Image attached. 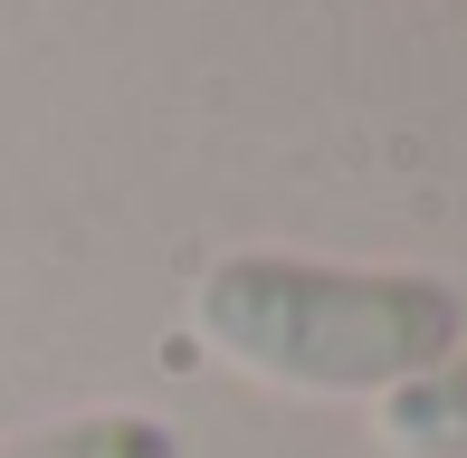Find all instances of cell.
Listing matches in <instances>:
<instances>
[{"label": "cell", "mask_w": 467, "mask_h": 458, "mask_svg": "<svg viewBox=\"0 0 467 458\" xmlns=\"http://www.w3.org/2000/svg\"><path fill=\"white\" fill-rule=\"evenodd\" d=\"M191 335L277 391H400L467 344V306L420 267H325L296 248H229L191 286Z\"/></svg>", "instance_id": "6da1fadb"}, {"label": "cell", "mask_w": 467, "mask_h": 458, "mask_svg": "<svg viewBox=\"0 0 467 458\" xmlns=\"http://www.w3.org/2000/svg\"><path fill=\"white\" fill-rule=\"evenodd\" d=\"M372 430L391 458H467V344L439 353L430 372H410L400 391H381Z\"/></svg>", "instance_id": "7a4b0ae2"}, {"label": "cell", "mask_w": 467, "mask_h": 458, "mask_svg": "<svg viewBox=\"0 0 467 458\" xmlns=\"http://www.w3.org/2000/svg\"><path fill=\"white\" fill-rule=\"evenodd\" d=\"M0 458H182V440L153 421V411H67V421H38V430H10Z\"/></svg>", "instance_id": "3957f363"}]
</instances>
